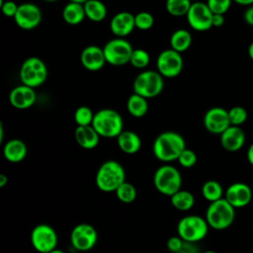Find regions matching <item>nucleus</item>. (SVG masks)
<instances>
[{"label":"nucleus","mask_w":253,"mask_h":253,"mask_svg":"<svg viewBox=\"0 0 253 253\" xmlns=\"http://www.w3.org/2000/svg\"><path fill=\"white\" fill-rule=\"evenodd\" d=\"M185 148L186 141L184 137L174 130L159 133L152 144L153 155L158 160L166 163L177 160Z\"/></svg>","instance_id":"obj_1"},{"label":"nucleus","mask_w":253,"mask_h":253,"mask_svg":"<svg viewBox=\"0 0 253 253\" xmlns=\"http://www.w3.org/2000/svg\"><path fill=\"white\" fill-rule=\"evenodd\" d=\"M126 181V171L116 160H107L98 168L95 176L97 188L105 193L115 192Z\"/></svg>","instance_id":"obj_2"},{"label":"nucleus","mask_w":253,"mask_h":253,"mask_svg":"<svg viewBox=\"0 0 253 253\" xmlns=\"http://www.w3.org/2000/svg\"><path fill=\"white\" fill-rule=\"evenodd\" d=\"M92 126L100 136L117 138L124 130V120L118 111L105 108L95 113Z\"/></svg>","instance_id":"obj_3"},{"label":"nucleus","mask_w":253,"mask_h":253,"mask_svg":"<svg viewBox=\"0 0 253 253\" xmlns=\"http://www.w3.org/2000/svg\"><path fill=\"white\" fill-rule=\"evenodd\" d=\"M209 226L215 230L228 228L235 218V208L225 198L210 203L205 216Z\"/></svg>","instance_id":"obj_4"},{"label":"nucleus","mask_w":253,"mask_h":253,"mask_svg":"<svg viewBox=\"0 0 253 253\" xmlns=\"http://www.w3.org/2000/svg\"><path fill=\"white\" fill-rule=\"evenodd\" d=\"M182 175L180 171L170 164L159 166L153 175V185L162 195L171 197L181 190Z\"/></svg>","instance_id":"obj_5"},{"label":"nucleus","mask_w":253,"mask_h":253,"mask_svg":"<svg viewBox=\"0 0 253 253\" xmlns=\"http://www.w3.org/2000/svg\"><path fill=\"white\" fill-rule=\"evenodd\" d=\"M209 227L205 217L197 214H189L179 220L177 233L184 241L197 243L207 236Z\"/></svg>","instance_id":"obj_6"},{"label":"nucleus","mask_w":253,"mask_h":253,"mask_svg":"<svg viewBox=\"0 0 253 253\" xmlns=\"http://www.w3.org/2000/svg\"><path fill=\"white\" fill-rule=\"evenodd\" d=\"M164 77L156 70H145L137 74L132 83L133 93L146 99L157 97L164 88Z\"/></svg>","instance_id":"obj_7"},{"label":"nucleus","mask_w":253,"mask_h":253,"mask_svg":"<svg viewBox=\"0 0 253 253\" xmlns=\"http://www.w3.org/2000/svg\"><path fill=\"white\" fill-rule=\"evenodd\" d=\"M47 67L45 63L37 56H31L24 60L20 67L19 77L22 84L37 88L47 79Z\"/></svg>","instance_id":"obj_8"},{"label":"nucleus","mask_w":253,"mask_h":253,"mask_svg":"<svg viewBox=\"0 0 253 253\" xmlns=\"http://www.w3.org/2000/svg\"><path fill=\"white\" fill-rule=\"evenodd\" d=\"M103 50L107 63L113 66H123L129 63L133 47L125 38H115L106 42Z\"/></svg>","instance_id":"obj_9"},{"label":"nucleus","mask_w":253,"mask_h":253,"mask_svg":"<svg viewBox=\"0 0 253 253\" xmlns=\"http://www.w3.org/2000/svg\"><path fill=\"white\" fill-rule=\"evenodd\" d=\"M31 243L36 251L40 253H49L57 246V233L49 224H37L31 231Z\"/></svg>","instance_id":"obj_10"},{"label":"nucleus","mask_w":253,"mask_h":253,"mask_svg":"<svg viewBox=\"0 0 253 253\" xmlns=\"http://www.w3.org/2000/svg\"><path fill=\"white\" fill-rule=\"evenodd\" d=\"M184 60L180 52L167 48L161 51L156 59L157 71L165 78L177 77L183 70Z\"/></svg>","instance_id":"obj_11"},{"label":"nucleus","mask_w":253,"mask_h":253,"mask_svg":"<svg viewBox=\"0 0 253 253\" xmlns=\"http://www.w3.org/2000/svg\"><path fill=\"white\" fill-rule=\"evenodd\" d=\"M97 240V230L89 223L76 224L70 233V243L72 247L80 252H86L93 249Z\"/></svg>","instance_id":"obj_12"},{"label":"nucleus","mask_w":253,"mask_h":253,"mask_svg":"<svg viewBox=\"0 0 253 253\" xmlns=\"http://www.w3.org/2000/svg\"><path fill=\"white\" fill-rule=\"evenodd\" d=\"M213 13L207 3L193 2L187 15V22L190 27L197 32H206L212 27Z\"/></svg>","instance_id":"obj_13"},{"label":"nucleus","mask_w":253,"mask_h":253,"mask_svg":"<svg viewBox=\"0 0 253 253\" xmlns=\"http://www.w3.org/2000/svg\"><path fill=\"white\" fill-rule=\"evenodd\" d=\"M14 21L16 25L23 30H33L42 22V11L36 4H21L18 7Z\"/></svg>","instance_id":"obj_14"},{"label":"nucleus","mask_w":253,"mask_h":253,"mask_svg":"<svg viewBox=\"0 0 253 253\" xmlns=\"http://www.w3.org/2000/svg\"><path fill=\"white\" fill-rule=\"evenodd\" d=\"M204 126L212 134H221L229 126L228 110L221 107L209 109L204 116Z\"/></svg>","instance_id":"obj_15"},{"label":"nucleus","mask_w":253,"mask_h":253,"mask_svg":"<svg viewBox=\"0 0 253 253\" xmlns=\"http://www.w3.org/2000/svg\"><path fill=\"white\" fill-rule=\"evenodd\" d=\"M224 198L235 209L244 208L249 205L252 200V190L247 184L236 182L227 187Z\"/></svg>","instance_id":"obj_16"},{"label":"nucleus","mask_w":253,"mask_h":253,"mask_svg":"<svg viewBox=\"0 0 253 253\" xmlns=\"http://www.w3.org/2000/svg\"><path fill=\"white\" fill-rule=\"evenodd\" d=\"M37 100L35 88L21 84L14 87L9 94L10 104L18 110H27L31 108Z\"/></svg>","instance_id":"obj_17"},{"label":"nucleus","mask_w":253,"mask_h":253,"mask_svg":"<svg viewBox=\"0 0 253 253\" xmlns=\"http://www.w3.org/2000/svg\"><path fill=\"white\" fill-rule=\"evenodd\" d=\"M80 61L83 67L89 71H99L107 63L103 47L98 45H87L80 54Z\"/></svg>","instance_id":"obj_18"},{"label":"nucleus","mask_w":253,"mask_h":253,"mask_svg":"<svg viewBox=\"0 0 253 253\" xmlns=\"http://www.w3.org/2000/svg\"><path fill=\"white\" fill-rule=\"evenodd\" d=\"M220 135V144L223 149L235 152L241 149L245 143L246 135L241 126H229Z\"/></svg>","instance_id":"obj_19"},{"label":"nucleus","mask_w":253,"mask_h":253,"mask_svg":"<svg viewBox=\"0 0 253 253\" xmlns=\"http://www.w3.org/2000/svg\"><path fill=\"white\" fill-rule=\"evenodd\" d=\"M134 28V15L126 11H122L115 14L110 22L111 32L117 38H125L131 34Z\"/></svg>","instance_id":"obj_20"},{"label":"nucleus","mask_w":253,"mask_h":253,"mask_svg":"<svg viewBox=\"0 0 253 253\" xmlns=\"http://www.w3.org/2000/svg\"><path fill=\"white\" fill-rule=\"evenodd\" d=\"M100 134L93 126H77L74 131V138L77 144L86 150L94 149L100 142Z\"/></svg>","instance_id":"obj_21"},{"label":"nucleus","mask_w":253,"mask_h":253,"mask_svg":"<svg viewBox=\"0 0 253 253\" xmlns=\"http://www.w3.org/2000/svg\"><path fill=\"white\" fill-rule=\"evenodd\" d=\"M28 153L26 143L19 138L9 139L3 146V156L11 163H19L23 161Z\"/></svg>","instance_id":"obj_22"},{"label":"nucleus","mask_w":253,"mask_h":253,"mask_svg":"<svg viewBox=\"0 0 253 253\" xmlns=\"http://www.w3.org/2000/svg\"><path fill=\"white\" fill-rule=\"evenodd\" d=\"M117 144L124 153L135 154L141 148V139L136 132L124 129L117 137Z\"/></svg>","instance_id":"obj_23"},{"label":"nucleus","mask_w":253,"mask_h":253,"mask_svg":"<svg viewBox=\"0 0 253 253\" xmlns=\"http://www.w3.org/2000/svg\"><path fill=\"white\" fill-rule=\"evenodd\" d=\"M85 17L86 15L84 6L81 3L69 2L64 6L62 10V18L64 22L71 26L81 24Z\"/></svg>","instance_id":"obj_24"},{"label":"nucleus","mask_w":253,"mask_h":253,"mask_svg":"<svg viewBox=\"0 0 253 253\" xmlns=\"http://www.w3.org/2000/svg\"><path fill=\"white\" fill-rule=\"evenodd\" d=\"M126 110L133 118L144 117L148 111L147 99L136 93L131 94L126 101Z\"/></svg>","instance_id":"obj_25"},{"label":"nucleus","mask_w":253,"mask_h":253,"mask_svg":"<svg viewBox=\"0 0 253 253\" xmlns=\"http://www.w3.org/2000/svg\"><path fill=\"white\" fill-rule=\"evenodd\" d=\"M192 44V35L188 30L179 29L173 32L170 37V48L178 51L184 52L190 48Z\"/></svg>","instance_id":"obj_26"},{"label":"nucleus","mask_w":253,"mask_h":253,"mask_svg":"<svg viewBox=\"0 0 253 253\" xmlns=\"http://www.w3.org/2000/svg\"><path fill=\"white\" fill-rule=\"evenodd\" d=\"M171 205L180 211H187L195 205L194 195L187 190H179L170 197Z\"/></svg>","instance_id":"obj_27"},{"label":"nucleus","mask_w":253,"mask_h":253,"mask_svg":"<svg viewBox=\"0 0 253 253\" xmlns=\"http://www.w3.org/2000/svg\"><path fill=\"white\" fill-rule=\"evenodd\" d=\"M83 6L86 18L92 22H101L107 16V8L100 0H88Z\"/></svg>","instance_id":"obj_28"},{"label":"nucleus","mask_w":253,"mask_h":253,"mask_svg":"<svg viewBox=\"0 0 253 253\" xmlns=\"http://www.w3.org/2000/svg\"><path fill=\"white\" fill-rule=\"evenodd\" d=\"M202 196L210 203L223 198V189L220 183L215 180H209L202 186Z\"/></svg>","instance_id":"obj_29"},{"label":"nucleus","mask_w":253,"mask_h":253,"mask_svg":"<svg viewBox=\"0 0 253 253\" xmlns=\"http://www.w3.org/2000/svg\"><path fill=\"white\" fill-rule=\"evenodd\" d=\"M192 2L189 0H166L165 9L173 17L186 16Z\"/></svg>","instance_id":"obj_30"},{"label":"nucleus","mask_w":253,"mask_h":253,"mask_svg":"<svg viewBox=\"0 0 253 253\" xmlns=\"http://www.w3.org/2000/svg\"><path fill=\"white\" fill-rule=\"evenodd\" d=\"M115 194L119 201L124 204L133 203L137 196L135 187L127 181H125L122 185H120L119 188L115 191Z\"/></svg>","instance_id":"obj_31"},{"label":"nucleus","mask_w":253,"mask_h":253,"mask_svg":"<svg viewBox=\"0 0 253 253\" xmlns=\"http://www.w3.org/2000/svg\"><path fill=\"white\" fill-rule=\"evenodd\" d=\"M93 111L87 106H80L74 112V122L77 126H91L94 120Z\"/></svg>","instance_id":"obj_32"},{"label":"nucleus","mask_w":253,"mask_h":253,"mask_svg":"<svg viewBox=\"0 0 253 253\" xmlns=\"http://www.w3.org/2000/svg\"><path fill=\"white\" fill-rule=\"evenodd\" d=\"M150 62V55L149 53L142 48H133L129 63L138 69H142L146 67Z\"/></svg>","instance_id":"obj_33"},{"label":"nucleus","mask_w":253,"mask_h":253,"mask_svg":"<svg viewBox=\"0 0 253 253\" xmlns=\"http://www.w3.org/2000/svg\"><path fill=\"white\" fill-rule=\"evenodd\" d=\"M247 111L241 106H234L228 110V118L231 126H241L247 120Z\"/></svg>","instance_id":"obj_34"},{"label":"nucleus","mask_w":253,"mask_h":253,"mask_svg":"<svg viewBox=\"0 0 253 253\" xmlns=\"http://www.w3.org/2000/svg\"><path fill=\"white\" fill-rule=\"evenodd\" d=\"M134 23L136 29L146 31L152 28V26L154 25V18L150 13L142 11L134 15Z\"/></svg>","instance_id":"obj_35"},{"label":"nucleus","mask_w":253,"mask_h":253,"mask_svg":"<svg viewBox=\"0 0 253 253\" xmlns=\"http://www.w3.org/2000/svg\"><path fill=\"white\" fill-rule=\"evenodd\" d=\"M197 160H198V157L196 152L187 147L182 151V153L179 155L177 159L179 164L184 168H191L195 166L197 163Z\"/></svg>","instance_id":"obj_36"},{"label":"nucleus","mask_w":253,"mask_h":253,"mask_svg":"<svg viewBox=\"0 0 253 253\" xmlns=\"http://www.w3.org/2000/svg\"><path fill=\"white\" fill-rule=\"evenodd\" d=\"M232 0H208L207 5L213 14L224 15L230 8Z\"/></svg>","instance_id":"obj_37"},{"label":"nucleus","mask_w":253,"mask_h":253,"mask_svg":"<svg viewBox=\"0 0 253 253\" xmlns=\"http://www.w3.org/2000/svg\"><path fill=\"white\" fill-rule=\"evenodd\" d=\"M0 7L4 16L9 18H14L17 13L19 5L16 2L11 0H7V1L0 0Z\"/></svg>","instance_id":"obj_38"},{"label":"nucleus","mask_w":253,"mask_h":253,"mask_svg":"<svg viewBox=\"0 0 253 253\" xmlns=\"http://www.w3.org/2000/svg\"><path fill=\"white\" fill-rule=\"evenodd\" d=\"M183 244H184V240L178 234L176 236H171L170 238H168L166 242V246L168 250L172 253H178L181 250Z\"/></svg>","instance_id":"obj_39"},{"label":"nucleus","mask_w":253,"mask_h":253,"mask_svg":"<svg viewBox=\"0 0 253 253\" xmlns=\"http://www.w3.org/2000/svg\"><path fill=\"white\" fill-rule=\"evenodd\" d=\"M195 244L196 243L184 241V244L178 253H200L198 247Z\"/></svg>","instance_id":"obj_40"},{"label":"nucleus","mask_w":253,"mask_h":253,"mask_svg":"<svg viewBox=\"0 0 253 253\" xmlns=\"http://www.w3.org/2000/svg\"><path fill=\"white\" fill-rule=\"evenodd\" d=\"M244 21L253 27V6H249L244 12Z\"/></svg>","instance_id":"obj_41"},{"label":"nucleus","mask_w":253,"mask_h":253,"mask_svg":"<svg viewBox=\"0 0 253 253\" xmlns=\"http://www.w3.org/2000/svg\"><path fill=\"white\" fill-rule=\"evenodd\" d=\"M224 15L221 14H213L212 16V27L218 28L221 27L224 24Z\"/></svg>","instance_id":"obj_42"},{"label":"nucleus","mask_w":253,"mask_h":253,"mask_svg":"<svg viewBox=\"0 0 253 253\" xmlns=\"http://www.w3.org/2000/svg\"><path fill=\"white\" fill-rule=\"evenodd\" d=\"M247 160L253 166V142L249 145L247 149Z\"/></svg>","instance_id":"obj_43"},{"label":"nucleus","mask_w":253,"mask_h":253,"mask_svg":"<svg viewBox=\"0 0 253 253\" xmlns=\"http://www.w3.org/2000/svg\"><path fill=\"white\" fill-rule=\"evenodd\" d=\"M235 3L243 6H251L253 4V0H233Z\"/></svg>","instance_id":"obj_44"},{"label":"nucleus","mask_w":253,"mask_h":253,"mask_svg":"<svg viewBox=\"0 0 253 253\" xmlns=\"http://www.w3.org/2000/svg\"><path fill=\"white\" fill-rule=\"evenodd\" d=\"M8 183V178L5 174H0V187L3 188Z\"/></svg>","instance_id":"obj_45"},{"label":"nucleus","mask_w":253,"mask_h":253,"mask_svg":"<svg viewBox=\"0 0 253 253\" xmlns=\"http://www.w3.org/2000/svg\"><path fill=\"white\" fill-rule=\"evenodd\" d=\"M247 51H248V55H249V57H250V58H251V60L253 61V42L249 44Z\"/></svg>","instance_id":"obj_46"},{"label":"nucleus","mask_w":253,"mask_h":253,"mask_svg":"<svg viewBox=\"0 0 253 253\" xmlns=\"http://www.w3.org/2000/svg\"><path fill=\"white\" fill-rule=\"evenodd\" d=\"M4 139V126L3 124L0 123V142H2Z\"/></svg>","instance_id":"obj_47"},{"label":"nucleus","mask_w":253,"mask_h":253,"mask_svg":"<svg viewBox=\"0 0 253 253\" xmlns=\"http://www.w3.org/2000/svg\"><path fill=\"white\" fill-rule=\"evenodd\" d=\"M49 253H65V252H64V251H62V250H60V249H57V248H55L54 250L50 251Z\"/></svg>","instance_id":"obj_48"},{"label":"nucleus","mask_w":253,"mask_h":253,"mask_svg":"<svg viewBox=\"0 0 253 253\" xmlns=\"http://www.w3.org/2000/svg\"><path fill=\"white\" fill-rule=\"evenodd\" d=\"M88 0H69V2H77V3H81V4H84Z\"/></svg>","instance_id":"obj_49"},{"label":"nucleus","mask_w":253,"mask_h":253,"mask_svg":"<svg viewBox=\"0 0 253 253\" xmlns=\"http://www.w3.org/2000/svg\"><path fill=\"white\" fill-rule=\"evenodd\" d=\"M202 253H216V252H214L213 250H206V251H204Z\"/></svg>","instance_id":"obj_50"},{"label":"nucleus","mask_w":253,"mask_h":253,"mask_svg":"<svg viewBox=\"0 0 253 253\" xmlns=\"http://www.w3.org/2000/svg\"><path fill=\"white\" fill-rule=\"evenodd\" d=\"M44 2H48V3H52V2H56L58 0H43Z\"/></svg>","instance_id":"obj_51"},{"label":"nucleus","mask_w":253,"mask_h":253,"mask_svg":"<svg viewBox=\"0 0 253 253\" xmlns=\"http://www.w3.org/2000/svg\"><path fill=\"white\" fill-rule=\"evenodd\" d=\"M189 1H191L192 3H193V2H196V0H189Z\"/></svg>","instance_id":"obj_52"}]
</instances>
